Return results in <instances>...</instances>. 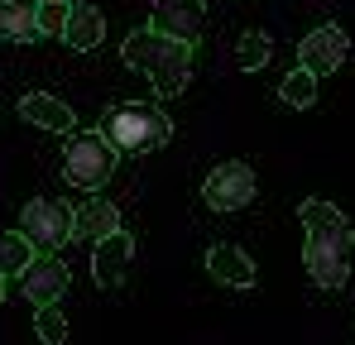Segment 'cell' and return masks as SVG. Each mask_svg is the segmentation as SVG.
<instances>
[{
    "label": "cell",
    "instance_id": "6da1fadb",
    "mask_svg": "<svg viewBox=\"0 0 355 345\" xmlns=\"http://www.w3.org/2000/svg\"><path fill=\"white\" fill-rule=\"evenodd\" d=\"M297 221L307 230V249H302V264H307V278L327 292H341L351 283V249H355V226L341 206H331L327 197H307L297 206Z\"/></svg>",
    "mask_w": 355,
    "mask_h": 345
},
{
    "label": "cell",
    "instance_id": "7a4b0ae2",
    "mask_svg": "<svg viewBox=\"0 0 355 345\" xmlns=\"http://www.w3.org/2000/svg\"><path fill=\"white\" fill-rule=\"evenodd\" d=\"M120 57H125V67L144 72L159 96H178V91L192 82V44L168 39V34H159V29H135V34L120 44Z\"/></svg>",
    "mask_w": 355,
    "mask_h": 345
},
{
    "label": "cell",
    "instance_id": "3957f363",
    "mask_svg": "<svg viewBox=\"0 0 355 345\" xmlns=\"http://www.w3.org/2000/svg\"><path fill=\"white\" fill-rule=\"evenodd\" d=\"M120 154H154L173 139V120L159 111V106H144V101H130V106H111L96 125Z\"/></svg>",
    "mask_w": 355,
    "mask_h": 345
},
{
    "label": "cell",
    "instance_id": "277c9868",
    "mask_svg": "<svg viewBox=\"0 0 355 345\" xmlns=\"http://www.w3.org/2000/svg\"><path fill=\"white\" fill-rule=\"evenodd\" d=\"M120 163V149L101 134V130H72L67 149H62V177L82 192H101L111 182Z\"/></svg>",
    "mask_w": 355,
    "mask_h": 345
},
{
    "label": "cell",
    "instance_id": "5b68a950",
    "mask_svg": "<svg viewBox=\"0 0 355 345\" xmlns=\"http://www.w3.org/2000/svg\"><path fill=\"white\" fill-rule=\"evenodd\" d=\"M19 230L29 235V245L39 254H53V249H62L72 240V206L58 202V197H34L19 211Z\"/></svg>",
    "mask_w": 355,
    "mask_h": 345
},
{
    "label": "cell",
    "instance_id": "8992f818",
    "mask_svg": "<svg viewBox=\"0 0 355 345\" xmlns=\"http://www.w3.org/2000/svg\"><path fill=\"white\" fill-rule=\"evenodd\" d=\"M202 202L211 206V211H245L250 202H254V168L250 163H240V159H226V163H216V168L207 172V182H202Z\"/></svg>",
    "mask_w": 355,
    "mask_h": 345
},
{
    "label": "cell",
    "instance_id": "52a82bcc",
    "mask_svg": "<svg viewBox=\"0 0 355 345\" xmlns=\"http://www.w3.org/2000/svg\"><path fill=\"white\" fill-rule=\"evenodd\" d=\"M346 53H351V34L341 24H322L297 44V67H307L312 77H331V72H341Z\"/></svg>",
    "mask_w": 355,
    "mask_h": 345
},
{
    "label": "cell",
    "instance_id": "ba28073f",
    "mask_svg": "<svg viewBox=\"0 0 355 345\" xmlns=\"http://www.w3.org/2000/svg\"><path fill=\"white\" fill-rule=\"evenodd\" d=\"M149 29L182 39V44H197L202 29H207V5L202 0H154L149 5Z\"/></svg>",
    "mask_w": 355,
    "mask_h": 345
},
{
    "label": "cell",
    "instance_id": "9c48e42d",
    "mask_svg": "<svg viewBox=\"0 0 355 345\" xmlns=\"http://www.w3.org/2000/svg\"><path fill=\"white\" fill-rule=\"evenodd\" d=\"M72 288V274L58 254H34V264L19 274V292L34 302V307H53L62 302V292Z\"/></svg>",
    "mask_w": 355,
    "mask_h": 345
},
{
    "label": "cell",
    "instance_id": "30bf717a",
    "mask_svg": "<svg viewBox=\"0 0 355 345\" xmlns=\"http://www.w3.org/2000/svg\"><path fill=\"white\" fill-rule=\"evenodd\" d=\"M130 264H135V235L130 230H116V235L92 245V278H96V288H106V292L120 288L130 278Z\"/></svg>",
    "mask_w": 355,
    "mask_h": 345
},
{
    "label": "cell",
    "instance_id": "8fae6325",
    "mask_svg": "<svg viewBox=\"0 0 355 345\" xmlns=\"http://www.w3.org/2000/svg\"><path fill=\"white\" fill-rule=\"evenodd\" d=\"M19 120L34 125V130H49V134H72L77 130V115L62 96H49V91H29L19 96Z\"/></svg>",
    "mask_w": 355,
    "mask_h": 345
},
{
    "label": "cell",
    "instance_id": "7c38bea8",
    "mask_svg": "<svg viewBox=\"0 0 355 345\" xmlns=\"http://www.w3.org/2000/svg\"><path fill=\"white\" fill-rule=\"evenodd\" d=\"M116 230H120V211L106 197H92V192H87V202L72 206V240L96 245V240H106V235H116Z\"/></svg>",
    "mask_w": 355,
    "mask_h": 345
},
{
    "label": "cell",
    "instance_id": "4fadbf2b",
    "mask_svg": "<svg viewBox=\"0 0 355 345\" xmlns=\"http://www.w3.org/2000/svg\"><path fill=\"white\" fill-rule=\"evenodd\" d=\"M101 39H106V15H101L96 5H87V0H72L62 44H67L72 53H92V48H101Z\"/></svg>",
    "mask_w": 355,
    "mask_h": 345
},
{
    "label": "cell",
    "instance_id": "5bb4252c",
    "mask_svg": "<svg viewBox=\"0 0 355 345\" xmlns=\"http://www.w3.org/2000/svg\"><path fill=\"white\" fill-rule=\"evenodd\" d=\"M207 274L221 288H254V259L236 245H211L207 249Z\"/></svg>",
    "mask_w": 355,
    "mask_h": 345
},
{
    "label": "cell",
    "instance_id": "9a60e30c",
    "mask_svg": "<svg viewBox=\"0 0 355 345\" xmlns=\"http://www.w3.org/2000/svg\"><path fill=\"white\" fill-rule=\"evenodd\" d=\"M0 39L5 44H34V39H44L34 0H0Z\"/></svg>",
    "mask_w": 355,
    "mask_h": 345
},
{
    "label": "cell",
    "instance_id": "2e32d148",
    "mask_svg": "<svg viewBox=\"0 0 355 345\" xmlns=\"http://www.w3.org/2000/svg\"><path fill=\"white\" fill-rule=\"evenodd\" d=\"M34 245H29V235L24 230H0V274L5 278H19L29 264H34Z\"/></svg>",
    "mask_w": 355,
    "mask_h": 345
},
{
    "label": "cell",
    "instance_id": "e0dca14e",
    "mask_svg": "<svg viewBox=\"0 0 355 345\" xmlns=\"http://www.w3.org/2000/svg\"><path fill=\"white\" fill-rule=\"evenodd\" d=\"M279 96H284V106H293V111H307V106L317 101V77H312L307 67H293V72L279 82Z\"/></svg>",
    "mask_w": 355,
    "mask_h": 345
},
{
    "label": "cell",
    "instance_id": "ac0fdd59",
    "mask_svg": "<svg viewBox=\"0 0 355 345\" xmlns=\"http://www.w3.org/2000/svg\"><path fill=\"white\" fill-rule=\"evenodd\" d=\"M269 53H274V44H269L264 29H245V34L236 39V62L245 67V72H259V67L269 62Z\"/></svg>",
    "mask_w": 355,
    "mask_h": 345
},
{
    "label": "cell",
    "instance_id": "d6986e66",
    "mask_svg": "<svg viewBox=\"0 0 355 345\" xmlns=\"http://www.w3.org/2000/svg\"><path fill=\"white\" fill-rule=\"evenodd\" d=\"M34 15H39V34L44 39H62L67 15H72V0H34Z\"/></svg>",
    "mask_w": 355,
    "mask_h": 345
},
{
    "label": "cell",
    "instance_id": "ffe728a7",
    "mask_svg": "<svg viewBox=\"0 0 355 345\" xmlns=\"http://www.w3.org/2000/svg\"><path fill=\"white\" fill-rule=\"evenodd\" d=\"M34 336H39L44 345L67 341V317L58 312V302H53V307H34Z\"/></svg>",
    "mask_w": 355,
    "mask_h": 345
},
{
    "label": "cell",
    "instance_id": "44dd1931",
    "mask_svg": "<svg viewBox=\"0 0 355 345\" xmlns=\"http://www.w3.org/2000/svg\"><path fill=\"white\" fill-rule=\"evenodd\" d=\"M5 283H10V278H5V274H0V302H5V292H10V288H5Z\"/></svg>",
    "mask_w": 355,
    "mask_h": 345
}]
</instances>
